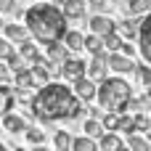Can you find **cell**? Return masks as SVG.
Masks as SVG:
<instances>
[{
	"instance_id": "obj_28",
	"label": "cell",
	"mask_w": 151,
	"mask_h": 151,
	"mask_svg": "<svg viewBox=\"0 0 151 151\" xmlns=\"http://www.w3.org/2000/svg\"><path fill=\"white\" fill-rule=\"evenodd\" d=\"M24 138H27L32 146H40V143L45 141V130H37V127H29V125H27V127H24Z\"/></svg>"
},
{
	"instance_id": "obj_11",
	"label": "cell",
	"mask_w": 151,
	"mask_h": 151,
	"mask_svg": "<svg viewBox=\"0 0 151 151\" xmlns=\"http://www.w3.org/2000/svg\"><path fill=\"white\" fill-rule=\"evenodd\" d=\"M125 146H127V143H125L114 130H106V133L98 138V149H101V151H122Z\"/></svg>"
},
{
	"instance_id": "obj_5",
	"label": "cell",
	"mask_w": 151,
	"mask_h": 151,
	"mask_svg": "<svg viewBox=\"0 0 151 151\" xmlns=\"http://www.w3.org/2000/svg\"><path fill=\"white\" fill-rule=\"evenodd\" d=\"M61 77L64 80H69V82H74V80H80L82 74H88V61H82V58H66L64 64H61Z\"/></svg>"
},
{
	"instance_id": "obj_15",
	"label": "cell",
	"mask_w": 151,
	"mask_h": 151,
	"mask_svg": "<svg viewBox=\"0 0 151 151\" xmlns=\"http://www.w3.org/2000/svg\"><path fill=\"white\" fill-rule=\"evenodd\" d=\"M3 35L11 42H24L29 37V29H27V24H3Z\"/></svg>"
},
{
	"instance_id": "obj_25",
	"label": "cell",
	"mask_w": 151,
	"mask_h": 151,
	"mask_svg": "<svg viewBox=\"0 0 151 151\" xmlns=\"http://www.w3.org/2000/svg\"><path fill=\"white\" fill-rule=\"evenodd\" d=\"M122 42H125V37L114 29V32H109V35H104V45H106V50L111 53V50H119L122 48Z\"/></svg>"
},
{
	"instance_id": "obj_24",
	"label": "cell",
	"mask_w": 151,
	"mask_h": 151,
	"mask_svg": "<svg viewBox=\"0 0 151 151\" xmlns=\"http://www.w3.org/2000/svg\"><path fill=\"white\" fill-rule=\"evenodd\" d=\"M127 149H133V151H151V141L149 138H141L138 133H133V135H127Z\"/></svg>"
},
{
	"instance_id": "obj_2",
	"label": "cell",
	"mask_w": 151,
	"mask_h": 151,
	"mask_svg": "<svg viewBox=\"0 0 151 151\" xmlns=\"http://www.w3.org/2000/svg\"><path fill=\"white\" fill-rule=\"evenodd\" d=\"M24 24H27L29 35L42 45L53 42V40H61L66 35V16H64L61 5H53V3L29 5L27 13H24Z\"/></svg>"
},
{
	"instance_id": "obj_31",
	"label": "cell",
	"mask_w": 151,
	"mask_h": 151,
	"mask_svg": "<svg viewBox=\"0 0 151 151\" xmlns=\"http://www.w3.org/2000/svg\"><path fill=\"white\" fill-rule=\"evenodd\" d=\"M135 74H138L141 85H149L151 82V64H135Z\"/></svg>"
},
{
	"instance_id": "obj_10",
	"label": "cell",
	"mask_w": 151,
	"mask_h": 151,
	"mask_svg": "<svg viewBox=\"0 0 151 151\" xmlns=\"http://www.w3.org/2000/svg\"><path fill=\"white\" fill-rule=\"evenodd\" d=\"M117 29V21L114 19H109L106 13H96L93 19H90V32H96V35H109V32H114Z\"/></svg>"
},
{
	"instance_id": "obj_6",
	"label": "cell",
	"mask_w": 151,
	"mask_h": 151,
	"mask_svg": "<svg viewBox=\"0 0 151 151\" xmlns=\"http://www.w3.org/2000/svg\"><path fill=\"white\" fill-rule=\"evenodd\" d=\"M74 93H77L85 104H90V101H96V96H98V82H96L93 77L82 74L80 80H74Z\"/></svg>"
},
{
	"instance_id": "obj_14",
	"label": "cell",
	"mask_w": 151,
	"mask_h": 151,
	"mask_svg": "<svg viewBox=\"0 0 151 151\" xmlns=\"http://www.w3.org/2000/svg\"><path fill=\"white\" fill-rule=\"evenodd\" d=\"M61 11H64L66 19H82L85 11H88V0H64Z\"/></svg>"
},
{
	"instance_id": "obj_38",
	"label": "cell",
	"mask_w": 151,
	"mask_h": 151,
	"mask_svg": "<svg viewBox=\"0 0 151 151\" xmlns=\"http://www.w3.org/2000/svg\"><path fill=\"white\" fill-rule=\"evenodd\" d=\"M143 88H146V93H149V98H151V82H149V85H143Z\"/></svg>"
},
{
	"instance_id": "obj_13",
	"label": "cell",
	"mask_w": 151,
	"mask_h": 151,
	"mask_svg": "<svg viewBox=\"0 0 151 151\" xmlns=\"http://www.w3.org/2000/svg\"><path fill=\"white\" fill-rule=\"evenodd\" d=\"M13 88H16V90H29V88H37L35 74H32V69H29V66H24V69L13 72Z\"/></svg>"
},
{
	"instance_id": "obj_36",
	"label": "cell",
	"mask_w": 151,
	"mask_h": 151,
	"mask_svg": "<svg viewBox=\"0 0 151 151\" xmlns=\"http://www.w3.org/2000/svg\"><path fill=\"white\" fill-rule=\"evenodd\" d=\"M146 138L151 141V122H149V127H146Z\"/></svg>"
},
{
	"instance_id": "obj_19",
	"label": "cell",
	"mask_w": 151,
	"mask_h": 151,
	"mask_svg": "<svg viewBox=\"0 0 151 151\" xmlns=\"http://www.w3.org/2000/svg\"><path fill=\"white\" fill-rule=\"evenodd\" d=\"M85 50H88L90 56H101V53H106L104 37H101V35H96V32H90V35L85 37Z\"/></svg>"
},
{
	"instance_id": "obj_35",
	"label": "cell",
	"mask_w": 151,
	"mask_h": 151,
	"mask_svg": "<svg viewBox=\"0 0 151 151\" xmlns=\"http://www.w3.org/2000/svg\"><path fill=\"white\" fill-rule=\"evenodd\" d=\"M125 56H135V45H130V42H122V48H119Z\"/></svg>"
},
{
	"instance_id": "obj_12",
	"label": "cell",
	"mask_w": 151,
	"mask_h": 151,
	"mask_svg": "<svg viewBox=\"0 0 151 151\" xmlns=\"http://www.w3.org/2000/svg\"><path fill=\"white\" fill-rule=\"evenodd\" d=\"M117 32L127 40H138V32H141V21L135 16H127L125 21H117Z\"/></svg>"
},
{
	"instance_id": "obj_34",
	"label": "cell",
	"mask_w": 151,
	"mask_h": 151,
	"mask_svg": "<svg viewBox=\"0 0 151 151\" xmlns=\"http://www.w3.org/2000/svg\"><path fill=\"white\" fill-rule=\"evenodd\" d=\"M16 0H0V13H13Z\"/></svg>"
},
{
	"instance_id": "obj_30",
	"label": "cell",
	"mask_w": 151,
	"mask_h": 151,
	"mask_svg": "<svg viewBox=\"0 0 151 151\" xmlns=\"http://www.w3.org/2000/svg\"><path fill=\"white\" fill-rule=\"evenodd\" d=\"M13 53H16V48H13V42H11L8 37H0V61L5 64V61H8V58H11Z\"/></svg>"
},
{
	"instance_id": "obj_29",
	"label": "cell",
	"mask_w": 151,
	"mask_h": 151,
	"mask_svg": "<svg viewBox=\"0 0 151 151\" xmlns=\"http://www.w3.org/2000/svg\"><path fill=\"white\" fill-rule=\"evenodd\" d=\"M101 122H104L106 130H114V133H117V127H119V114H117V111H104V114H101Z\"/></svg>"
},
{
	"instance_id": "obj_27",
	"label": "cell",
	"mask_w": 151,
	"mask_h": 151,
	"mask_svg": "<svg viewBox=\"0 0 151 151\" xmlns=\"http://www.w3.org/2000/svg\"><path fill=\"white\" fill-rule=\"evenodd\" d=\"M72 141H74V138H72L66 130H58L56 138H53V146H56L58 151H72Z\"/></svg>"
},
{
	"instance_id": "obj_22",
	"label": "cell",
	"mask_w": 151,
	"mask_h": 151,
	"mask_svg": "<svg viewBox=\"0 0 151 151\" xmlns=\"http://www.w3.org/2000/svg\"><path fill=\"white\" fill-rule=\"evenodd\" d=\"M19 53L24 56V61H27V64H32V61H35V58L40 56V50H37V45H35V42H32L29 37H27L24 42H19Z\"/></svg>"
},
{
	"instance_id": "obj_16",
	"label": "cell",
	"mask_w": 151,
	"mask_h": 151,
	"mask_svg": "<svg viewBox=\"0 0 151 151\" xmlns=\"http://www.w3.org/2000/svg\"><path fill=\"white\" fill-rule=\"evenodd\" d=\"M24 127H27L24 117L13 114V111H5V114H3V130H8V133L19 135V133H24Z\"/></svg>"
},
{
	"instance_id": "obj_20",
	"label": "cell",
	"mask_w": 151,
	"mask_h": 151,
	"mask_svg": "<svg viewBox=\"0 0 151 151\" xmlns=\"http://www.w3.org/2000/svg\"><path fill=\"white\" fill-rule=\"evenodd\" d=\"M82 130H85V135H90V138H96V141L106 133V127H104L101 117H88V119H85V125H82Z\"/></svg>"
},
{
	"instance_id": "obj_4",
	"label": "cell",
	"mask_w": 151,
	"mask_h": 151,
	"mask_svg": "<svg viewBox=\"0 0 151 151\" xmlns=\"http://www.w3.org/2000/svg\"><path fill=\"white\" fill-rule=\"evenodd\" d=\"M106 64H109V69H111L114 74H130V72H135L133 56H125L122 50H111V53L106 56Z\"/></svg>"
},
{
	"instance_id": "obj_3",
	"label": "cell",
	"mask_w": 151,
	"mask_h": 151,
	"mask_svg": "<svg viewBox=\"0 0 151 151\" xmlns=\"http://www.w3.org/2000/svg\"><path fill=\"white\" fill-rule=\"evenodd\" d=\"M133 98V88L130 82H125L122 77H106L98 82V96L96 101L101 104L104 111H127V101Z\"/></svg>"
},
{
	"instance_id": "obj_32",
	"label": "cell",
	"mask_w": 151,
	"mask_h": 151,
	"mask_svg": "<svg viewBox=\"0 0 151 151\" xmlns=\"http://www.w3.org/2000/svg\"><path fill=\"white\" fill-rule=\"evenodd\" d=\"M133 119H135V130L138 133H146V127H149V117H146V111H138V114H133Z\"/></svg>"
},
{
	"instance_id": "obj_7",
	"label": "cell",
	"mask_w": 151,
	"mask_h": 151,
	"mask_svg": "<svg viewBox=\"0 0 151 151\" xmlns=\"http://www.w3.org/2000/svg\"><path fill=\"white\" fill-rule=\"evenodd\" d=\"M138 50H141L143 61L151 64V13H146V19L141 21V32H138Z\"/></svg>"
},
{
	"instance_id": "obj_23",
	"label": "cell",
	"mask_w": 151,
	"mask_h": 151,
	"mask_svg": "<svg viewBox=\"0 0 151 151\" xmlns=\"http://www.w3.org/2000/svg\"><path fill=\"white\" fill-rule=\"evenodd\" d=\"M96 149H98V141L90 135H80L72 141V151H96Z\"/></svg>"
},
{
	"instance_id": "obj_18",
	"label": "cell",
	"mask_w": 151,
	"mask_h": 151,
	"mask_svg": "<svg viewBox=\"0 0 151 151\" xmlns=\"http://www.w3.org/2000/svg\"><path fill=\"white\" fill-rule=\"evenodd\" d=\"M125 13L127 16H146V13H151V0H127Z\"/></svg>"
},
{
	"instance_id": "obj_39",
	"label": "cell",
	"mask_w": 151,
	"mask_h": 151,
	"mask_svg": "<svg viewBox=\"0 0 151 151\" xmlns=\"http://www.w3.org/2000/svg\"><path fill=\"white\" fill-rule=\"evenodd\" d=\"M0 29H3V13H0Z\"/></svg>"
},
{
	"instance_id": "obj_26",
	"label": "cell",
	"mask_w": 151,
	"mask_h": 151,
	"mask_svg": "<svg viewBox=\"0 0 151 151\" xmlns=\"http://www.w3.org/2000/svg\"><path fill=\"white\" fill-rule=\"evenodd\" d=\"M117 133H125V135L138 133V130H135V119H133L127 111H122V114H119V127H117Z\"/></svg>"
},
{
	"instance_id": "obj_37",
	"label": "cell",
	"mask_w": 151,
	"mask_h": 151,
	"mask_svg": "<svg viewBox=\"0 0 151 151\" xmlns=\"http://www.w3.org/2000/svg\"><path fill=\"white\" fill-rule=\"evenodd\" d=\"M48 3H53V5H64V0H48Z\"/></svg>"
},
{
	"instance_id": "obj_8",
	"label": "cell",
	"mask_w": 151,
	"mask_h": 151,
	"mask_svg": "<svg viewBox=\"0 0 151 151\" xmlns=\"http://www.w3.org/2000/svg\"><path fill=\"white\" fill-rule=\"evenodd\" d=\"M106 56H109V50H106V53H101V56H93V61L88 64V77H93L96 82H101V80H106V77H109Z\"/></svg>"
},
{
	"instance_id": "obj_9",
	"label": "cell",
	"mask_w": 151,
	"mask_h": 151,
	"mask_svg": "<svg viewBox=\"0 0 151 151\" xmlns=\"http://www.w3.org/2000/svg\"><path fill=\"white\" fill-rule=\"evenodd\" d=\"M45 56H48L56 66H61V64L69 58V48L64 45V40H53V42H45Z\"/></svg>"
},
{
	"instance_id": "obj_40",
	"label": "cell",
	"mask_w": 151,
	"mask_h": 151,
	"mask_svg": "<svg viewBox=\"0 0 151 151\" xmlns=\"http://www.w3.org/2000/svg\"><path fill=\"white\" fill-rule=\"evenodd\" d=\"M3 149H5V146H3V141H0V151H3Z\"/></svg>"
},
{
	"instance_id": "obj_1",
	"label": "cell",
	"mask_w": 151,
	"mask_h": 151,
	"mask_svg": "<svg viewBox=\"0 0 151 151\" xmlns=\"http://www.w3.org/2000/svg\"><path fill=\"white\" fill-rule=\"evenodd\" d=\"M85 111V101L74 93V88H66V82H45L32 96V117L40 122H61V119H77Z\"/></svg>"
},
{
	"instance_id": "obj_17",
	"label": "cell",
	"mask_w": 151,
	"mask_h": 151,
	"mask_svg": "<svg viewBox=\"0 0 151 151\" xmlns=\"http://www.w3.org/2000/svg\"><path fill=\"white\" fill-rule=\"evenodd\" d=\"M61 40H64V45H66L72 53L85 50V35H82V32H77V29H66V35H64Z\"/></svg>"
},
{
	"instance_id": "obj_33",
	"label": "cell",
	"mask_w": 151,
	"mask_h": 151,
	"mask_svg": "<svg viewBox=\"0 0 151 151\" xmlns=\"http://www.w3.org/2000/svg\"><path fill=\"white\" fill-rule=\"evenodd\" d=\"M88 5H90L96 13H106L109 5H111V0H88Z\"/></svg>"
},
{
	"instance_id": "obj_21",
	"label": "cell",
	"mask_w": 151,
	"mask_h": 151,
	"mask_svg": "<svg viewBox=\"0 0 151 151\" xmlns=\"http://www.w3.org/2000/svg\"><path fill=\"white\" fill-rule=\"evenodd\" d=\"M13 104H16V93H13V88H5V82H3L0 85V117L5 111H11Z\"/></svg>"
}]
</instances>
